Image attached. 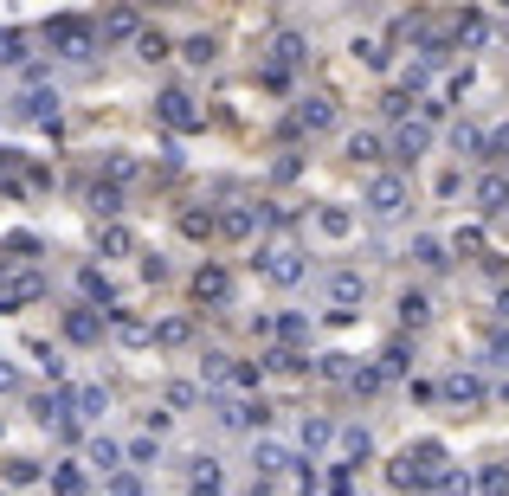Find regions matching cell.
I'll return each mask as SVG.
<instances>
[{
  "label": "cell",
  "instance_id": "b9f144b4",
  "mask_svg": "<svg viewBox=\"0 0 509 496\" xmlns=\"http://www.w3.org/2000/svg\"><path fill=\"white\" fill-rule=\"evenodd\" d=\"M439 496H471V471H445L439 477Z\"/></svg>",
  "mask_w": 509,
  "mask_h": 496
},
{
  "label": "cell",
  "instance_id": "74e56055",
  "mask_svg": "<svg viewBox=\"0 0 509 496\" xmlns=\"http://www.w3.org/2000/svg\"><path fill=\"white\" fill-rule=\"evenodd\" d=\"M387 484H393V490H419V477H413V464H407V451H400V458L387 464Z\"/></svg>",
  "mask_w": 509,
  "mask_h": 496
},
{
  "label": "cell",
  "instance_id": "f546056e",
  "mask_svg": "<svg viewBox=\"0 0 509 496\" xmlns=\"http://www.w3.org/2000/svg\"><path fill=\"white\" fill-rule=\"evenodd\" d=\"M477 490L484 496H509V464H484V471H477Z\"/></svg>",
  "mask_w": 509,
  "mask_h": 496
},
{
  "label": "cell",
  "instance_id": "3957f363",
  "mask_svg": "<svg viewBox=\"0 0 509 496\" xmlns=\"http://www.w3.org/2000/svg\"><path fill=\"white\" fill-rule=\"evenodd\" d=\"M45 39L65 52V59H91V45H97V26H85V20H71V13H59L45 26Z\"/></svg>",
  "mask_w": 509,
  "mask_h": 496
},
{
  "label": "cell",
  "instance_id": "d6a6232c",
  "mask_svg": "<svg viewBox=\"0 0 509 496\" xmlns=\"http://www.w3.org/2000/svg\"><path fill=\"white\" fill-rule=\"evenodd\" d=\"M0 477H7L13 490H20V484H39V464H33V458H7V464H0Z\"/></svg>",
  "mask_w": 509,
  "mask_h": 496
},
{
  "label": "cell",
  "instance_id": "681fc988",
  "mask_svg": "<svg viewBox=\"0 0 509 496\" xmlns=\"http://www.w3.org/2000/svg\"><path fill=\"white\" fill-rule=\"evenodd\" d=\"M136 45H142V59H168V39H162V33H142Z\"/></svg>",
  "mask_w": 509,
  "mask_h": 496
},
{
  "label": "cell",
  "instance_id": "603a6c76",
  "mask_svg": "<svg viewBox=\"0 0 509 496\" xmlns=\"http://www.w3.org/2000/svg\"><path fill=\"white\" fill-rule=\"evenodd\" d=\"M187 490H194V496H220V464L194 458V464H187Z\"/></svg>",
  "mask_w": 509,
  "mask_h": 496
},
{
  "label": "cell",
  "instance_id": "e0dca14e",
  "mask_svg": "<svg viewBox=\"0 0 509 496\" xmlns=\"http://www.w3.org/2000/svg\"><path fill=\"white\" fill-rule=\"evenodd\" d=\"M471 200H477V213H503L509 207V181L503 175H484V181L471 187Z\"/></svg>",
  "mask_w": 509,
  "mask_h": 496
},
{
  "label": "cell",
  "instance_id": "d4e9b609",
  "mask_svg": "<svg viewBox=\"0 0 509 496\" xmlns=\"http://www.w3.org/2000/svg\"><path fill=\"white\" fill-rule=\"evenodd\" d=\"M252 471H258V484H271V477L290 471V458H284L278 445H258V451H252Z\"/></svg>",
  "mask_w": 509,
  "mask_h": 496
},
{
  "label": "cell",
  "instance_id": "4dcf8cb0",
  "mask_svg": "<svg viewBox=\"0 0 509 496\" xmlns=\"http://www.w3.org/2000/svg\"><path fill=\"white\" fill-rule=\"evenodd\" d=\"M348 161H381V135L355 129V135H348Z\"/></svg>",
  "mask_w": 509,
  "mask_h": 496
},
{
  "label": "cell",
  "instance_id": "5bb4252c",
  "mask_svg": "<svg viewBox=\"0 0 509 496\" xmlns=\"http://www.w3.org/2000/svg\"><path fill=\"white\" fill-rule=\"evenodd\" d=\"M425 142H432V123H425V117H419V123H400L393 155H400V161H419V155H425Z\"/></svg>",
  "mask_w": 509,
  "mask_h": 496
},
{
  "label": "cell",
  "instance_id": "5b68a950",
  "mask_svg": "<svg viewBox=\"0 0 509 496\" xmlns=\"http://www.w3.org/2000/svg\"><path fill=\"white\" fill-rule=\"evenodd\" d=\"M155 117H162L168 129H181V135L206 123V117H200V103H194V97H187V91H162V97H155Z\"/></svg>",
  "mask_w": 509,
  "mask_h": 496
},
{
  "label": "cell",
  "instance_id": "11a10c76",
  "mask_svg": "<svg viewBox=\"0 0 509 496\" xmlns=\"http://www.w3.org/2000/svg\"><path fill=\"white\" fill-rule=\"evenodd\" d=\"M497 310H503V322H509V290H503V297H497Z\"/></svg>",
  "mask_w": 509,
  "mask_h": 496
},
{
  "label": "cell",
  "instance_id": "f35d334b",
  "mask_svg": "<svg viewBox=\"0 0 509 496\" xmlns=\"http://www.w3.org/2000/svg\"><path fill=\"white\" fill-rule=\"evenodd\" d=\"M20 59H26V39L7 26V33H0V65H20Z\"/></svg>",
  "mask_w": 509,
  "mask_h": 496
},
{
  "label": "cell",
  "instance_id": "c3c4849f",
  "mask_svg": "<svg viewBox=\"0 0 509 496\" xmlns=\"http://www.w3.org/2000/svg\"><path fill=\"white\" fill-rule=\"evenodd\" d=\"M303 445H310V451L329 445V419H303Z\"/></svg>",
  "mask_w": 509,
  "mask_h": 496
},
{
  "label": "cell",
  "instance_id": "836d02e7",
  "mask_svg": "<svg viewBox=\"0 0 509 496\" xmlns=\"http://www.w3.org/2000/svg\"><path fill=\"white\" fill-rule=\"evenodd\" d=\"M425 316H432V303H425L419 290H407V297H400V322H407V329H419Z\"/></svg>",
  "mask_w": 509,
  "mask_h": 496
},
{
  "label": "cell",
  "instance_id": "4316f807",
  "mask_svg": "<svg viewBox=\"0 0 509 496\" xmlns=\"http://www.w3.org/2000/svg\"><path fill=\"white\" fill-rule=\"evenodd\" d=\"M181 342H194V322H187V316L155 322V348H181Z\"/></svg>",
  "mask_w": 509,
  "mask_h": 496
},
{
  "label": "cell",
  "instance_id": "30bf717a",
  "mask_svg": "<svg viewBox=\"0 0 509 496\" xmlns=\"http://www.w3.org/2000/svg\"><path fill=\"white\" fill-rule=\"evenodd\" d=\"M303 59H310L303 33H278V39H271V65H264V71H271V77H290V71H297Z\"/></svg>",
  "mask_w": 509,
  "mask_h": 496
},
{
  "label": "cell",
  "instance_id": "8d00e7d4",
  "mask_svg": "<svg viewBox=\"0 0 509 496\" xmlns=\"http://www.w3.org/2000/svg\"><path fill=\"white\" fill-rule=\"evenodd\" d=\"M355 59L374 65V71H387V45H381V39H355Z\"/></svg>",
  "mask_w": 509,
  "mask_h": 496
},
{
  "label": "cell",
  "instance_id": "db71d44e",
  "mask_svg": "<svg viewBox=\"0 0 509 496\" xmlns=\"http://www.w3.org/2000/svg\"><path fill=\"white\" fill-rule=\"evenodd\" d=\"M490 354H497V362H509V329H497V336H490Z\"/></svg>",
  "mask_w": 509,
  "mask_h": 496
},
{
  "label": "cell",
  "instance_id": "484cf974",
  "mask_svg": "<svg viewBox=\"0 0 509 496\" xmlns=\"http://www.w3.org/2000/svg\"><path fill=\"white\" fill-rule=\"evenodd\" d=\"M77 290H85L91 303H117V284H110V278H103V271H97V264H85V271H77Z\"/></svg>",
  "mask_w": 509,
  "mask_h": 496
},
{
  "label": "cell",
  "instance_id": "ffe728a7",
  "mask_svg": "<svg viewBox=\"0 0 509 496\" xmlns=\"http://www.w3.org/2000/svg\"><path fill=\"white\" fill-rule=\"evenodd\" d=\"M316 232H323V239H348V232H355V213H348V207H316Z\"/></svg>",
  "mask_w": 509,
  "mask_h": 496
},
{
  "label": "cell",
  "instance_id": "cb8c5ba5",
  "mask_svg": "<svg viewBox=\"0 0 509 496\" xmlns=\"http://www.w3.org/2000/svg\"><path fill=\"white\" fill-rule=\"evenodd\" d=\"M329 297H335V310H348V303H361V297H368L361 271H335V278H329Z\"/></svg>",
  "mask_w": 509,
  "mask_h": 496
},
{
  "label": "cell",
  "instance_id": "d6986e66",
  "mask_svg": "<svg viewBox=\"0 0 509 496\" xmlns=\"http://www.w3.org/2000/svg\"><path fill=\"white\" fill-rule=\"evenodd\" d=\"M258 219H264V213H252V207H232V213H220V219H213V232H226V239H252V232H258Z\"/></svg>",
  "mask_w": 509,
  "mask_h": 496
},
{
  "label": "cell",
  "instance_id": "277c9868",
  "mask_svg": "<svg viewBox=\"0 0 509 496\" xmlns=\"http://www.w3.org/2000/svg\"><path fill=\"white\" fill-rule=\"evenodd\" d=\"M368 213L374 219H400V213H407V181H400V175H374L368 181Z\"/></svg>",
  "mask_w": 509,
  "mask_h": 496
},
{
  "label": "cell",
  "instance_id": "44dd1931",
  "mask_svg": "<svg viewBox=\"0 0 509 496\" xmlns=\"http://www.w3.org/2000/svg\"><path fill=\"white\" fill-rule=\"evenodd\" d=\"M110 329H117V342H129V348H149V342H155V329H149L142 316H129V310H117Z\"/></svg>",
  "mask_w": 509,
  "mask_h": 496
},
{
  "label": "cell",
  "instance_id": "60d3db41",
  "mask_svg": "<svg viewBox=\"0 0 509 496\" xmlns=\"http://www.w3.org/2000/svg\"><path fill=\"white\" fill-rule=\"evenodd\" d=\"M103 496H142V484H136V471H117L110 484H103Z\"/></svg>",
  "mask_w": 509,
  "mask_h": 496
},
{
  "label": "cell",
  "instance_id": "8992f818",
  "mask_svg": "<svg viewBox=\"0 0 509 496\" xmlns=\"http://www.w3.org/2000/svg\"><path fill=\"white\" fill-rule=\"evenodd\" d=\"M39 297H45L39 271H7V278H0V310H26V303H39Z\"/></svg>",
  "mask_w": 509,
  "mask_h": 496
},
{
  "label": "cell",
  "instance_id": "9a60e30c",
  "mask_svg": "<svg viewBox=\"0 0 509 496\" xmlns=\"http://www.w3.org/2000/svg\"><path fill=\"white\" fill-rule=\"evenodd\" d=\"M65 336H71L77 348L103 342V316H97V310H65Z\"/></svg>",
  "mask_w": 509,
  "mask_h": 496
},
{
  "label": "cell",
  "instance_id": "6da1fadb",
  "mask_svg": "<svg viewBox=\"0 0 509 496\" xmlns=\"http://www.w3.org/2000/svg\"><path fill=\"white\" fill-rule=\"evenodd\" d=\"M258 271H264V278H271L278 290H290V284H303V252H297V245H290V239H278V245H264V252H258Z\"/></svg>",
  "mask_w": 509,
  "mask_h": 496
},
{
  "label": "cell",
  "instance_id": "83f0119b",
  "mask_svg": "<svg viewBox=\"0 0 509 496\" xmlns=\"http://www.w3.org/2000/svg\"><path fill=\"white\" fill-rule=\"evenodd\" d=\"M451 149L458 155H484V129L477 123H451Z\"/></svg>",
  "mask_w": 509,
  "mask_h": 496
},
{
  "label": "cell",
  "instance_id": "d590c367",
  "mask_svg": "<svg viewBox=\"0 0 509 496\" xmlns=\"http://www.w3.org/2000/svg\"><path fill=\"white\" fill-rule=\"evenodd\" d=\"M91 207H97V219H117V207H123V194H117V187H110V181H103V187H91Z\"/></svg>",
  "mask_w": 509,
  "mask_h": 496
},
{
  "label": "cell",
  "instance_id": "7a4b0ae2",
  "mask_svg": "<svg viewBox=\"0 0 509 496\" xmlns=\"http://www.w3.org/2000/svg\"><path fill=\"white\" fill-rule=\"evenodd\" d=\"M258 374H264V368L232 362V354H206V362H200V380H206V387H238V394H246V387H258Z\"/></svg>",
  "mask_w": 509,
  "mask_h": 496
},
{
  "label": "cell",
  "instance_id": "7402d4cb",
  "mask_svg": "<svg viewBox=\"0 0 509 496\" xmlns=\"http://www.w3.org/2000/svg\"><path fill=\"white\" fill-rule=\"evenodd\" d=\"M97 245H103V252H110V258H136V232H129L123 219H110V226L97 232Z\"/></svg>",
  "mask_w": 509,
  "mask_h": 496
},
{
  "label": "cell",
  "instance_id": "4fadbf2b",
  "mask_svg": "<svg viewBox=\"0 0 509 496\" xmlns=\"http://www.w3.org/2000/svg\"><path fill=\"white\" fill-rule=\"evenodd\" d=\"M194 297H200V303H226V297H232L226 264H200V271H194Z\"/></svg>",
  "mask_w": 509,
  "mask_h": 496
},
{
  "label": "cell",
  "instance_id": "f907efd6",
  "mask_svg": "<svg viewBox=\"0 0 509 496\" xmlns=\"http://www.w3.org/2000/svg\"><path fill=\"white\" fill-rule=\"evenodd\" d=\"M194 400H200V394L187 387V380H174V387H168V406H174V412H181V406H194Z\"/></svg>",
  "mask_w": 509,
  "mask_h": 496
},
{
  "label": "cell",
  "instance_id": "1f68e13d",
  "mask_svg": "<svg viewBox=\"0 0 509 496\" xmlns=\"http://www.w3.org/2000/svg\"><path fill=\"white\" fill-rule=\"evenodd\" d=\"M258 368H271V374H303V354H297V348H271Z\"/></svg>",
  "mask_w": 509,
  "mask_h": 496
},
{
  "label": "cell",
  "instance_id": "ee69618b",
  "mask_svg": "<svg viewBox=\"0 0 509 496\" xmlns=\"http://www.w3.org/2000/svg\"><path fill=\"white\" fill-rule=\"evenodd\" d=\"M342 445H348V458H355V464H361V458L374 451V438H368V426H355V432H348V438H342Z\"/></svg>",
  "mask_w": 509,
  "mask_h": 496
},
{
  "label": "cell",
  "instance_id": "9c48e42d",
  "mask_svg": "<svg viewBox=\"0 0 509 496\" xmlns=\"http://www.w3.org/2000/svg\"><path fill=\"white\" fill-rule=\"evenodd\" d=\"M220 426H232V432H264V426H271V406H264V400H226L220 406Z\"/></svg>",
  "mask_w": 509,
  "mask_h": 496
},
{
  "label": "cell",
  "instance_id": "7c38bea8",
  "mask_svg": "<svg viewBox=\"0 0 509 496\" xmlns=\"http://www.w3.org/2000/svg\"><path fill=\"white\" fill-rule=\"evenodd\" d=\"M451 406H458V412H471V406H484L490 394H484V380H477V374H445V387H439Z\"/></svg>",
  "mask_w": 509,
  "mask_h": 496
},
{
  "label": "cell",
  "instance_id": "8fae6325",
  "mask_svg": "<svg viewBox=\"0 0 509 496\" xmlns=\"http://www.w3.org/2000/svg\"><path fill=\"white\" fill-rule=\"evenodd\" d=\"M290 129H335V97H303L297 110H290Z\"/></svg>",
  "mask_w": 509,
  "mask_h": 496
},
{
  "label": "cell",
  "instance_id": "f5cc1de1",
  "mask_svg": "<svg viewBox=\"0 0 509 496\" xmlns=\"http://www.w3.org/2000/svg\"><path fill=\"white\" fill-rule=\"evenodd\" d=\"M123 458H136V464H155V438H136V445H129Z\"/></svg>",
  "mask_w": 509,
  "mask_h": 496
},
{
  "label": "cell",
  "instance_id": "7bdbcfd3",
  "mask_svg": "<svg viewBox=\"0 0 509 496\" xmlns=\"http://www.w3.org/2000/svg\"><path fill=\"white\" fill-rule=\"evenodd\" d=\"M20 168H26L20 149H0V187H13V181H20Z\"/></svg>",
  "mask_w": 509,
  "mask_h": 496
},
{
  "label": "cell",
  "instance_id": "816d5d0a",
  "mask_svg": "<svg viewBox=\"0 0 509 496\" xmlns=\"http://www.w3.org/2000/svg\"><path fill=\"white\" fill-rule=\"evenodd\" d=\"M187 59L206 65V59H213V39H206V33H200V39H187Z\"/></svg>",
  "mask_w": 509,
  "mask_h": 496
},
{
  "label": "cell",
  "instance_id": "e575fe53",
  "mask_svg": "<svg viewBox=\"0 0 509 496\" xmlns=\"http://www.w3.org/2000/svg\"><path fill=\"white\" fill-rule=\"evenodd\" d=\"M413 258H419L425 271H445V264H451V258H445V245H439V239H413Z\"/></svg>",
  "mask_w": 509,
  "mask_h": 496
},
{
  "label": "cell",
  "instance_id": "7dc6e473",
  "mask_svg": "<svg viewBox=\"0 0 509 496\" xmlns=\"http://www.w3.org/2000/svg\"><path fill=\"white\" fill-rule=\"evenodd\" d=\"M458 39H465V45L484 39V13H465V20H458Z\"/></svg>",
  "mask_w": 509,
  "mask_h": 496
},
{
  "label": "cell",
  "instance_id": "ac0fdd59",
  "mask_svg": "<svg viewBox=\"0 0 509 496\" xmlns=\"http://www.w3.org/2000/svg\"><path fill=\"white\" fill-rule=\"evenodd\" d=\"M13 110H20L26 123H59V97H52V91H26Z\"/></svg>",
  "mask_w": 509,
  "mask_h": 496
},
{
  "label": "cell",
  "instance_id": "2e32d148",
  "mask_svg": "<svg viewBox=\"0 0 509 496\" xmlns=\"http://www.w3.org/2000/svg\"><path fill=\"white\" fill-rule=\"evenodd\" d=\"M85 464H91V471H103V477H117V471H123V445H117V438H91V445H85Z\"/></svg>",
  "mask_w": 509,
  "mask_h": 496
},
{
  "label": "cell",
  "instance_id": "ba28073f",
  "mask_svg": "<svg viewBox=\"0 0 509 496\" xmlns=\"http://www.w3.org/2000/svg\"><path fill=\"white\" fill-rule=\"evenodd\" d=\"M407 464H413L419 490L439 484V477H445V445H439V438H419V445H407Z\"/></svg>",
  "mask_w": 509,
  "mask_h": 496
},
{
  "label": "cell",
  "instance_id": "ab89813d",
  "mask_svg": "<svg viewBox=\"0 0 509 496\" xmlns=\"http://www.w3.org/2000/svg\"><path fill=\"white\" fill-rule=\"evenodd\" d=\"M52 490H59V496H77V490H85V477H77L71 464H59V471H52Z\"/></svg>",
  "mask_w": 509,
  "mask_h": 496
},
{
  "label": "cell",
  "instance_id": "f1b7e54d",
  "mask_svg": "<svg viewBox=\"0 0 509 496\" xmlns=\"http://www.w3.org/2000/svg\"><path fill=\"white\" fill-rule=\"evenodd\" d=\"M71 406L85 412V419H97V412H110V394H103V387H77V394H71Z\"/></svg>",
  "mask_w": 509,
  "mask_h": 496
},
{
  "label": "cell",
  "instance_id": "f6af8a7d",
  "mask_svg": "<svg viewBox=\"0 0 509 496\" xmlns=\"http://www.w3.org/2000/svg\"><path fill=\"white\" fill-rule=\"evenodd\" d=\"M484 155H497V161H509V123H503V129H490V135H484Z\"/></svg>",
  "mask_w": 509,
  "mask_h": 496
},
{
  "label": "cell",
  "instance_id": "52a82bcc",
  "mask_svg": "<svg viewBox=\"0 0 509 496\" xmlns=\"http://www.w3.org/2000/svg\"><path fill=\"white\" fill-rule=\"evenodd\" d=\"M97 39H103V45H129V39H142V13H136V7H110V13L97 20Z\"/></svg>",
  "mask_w": 509,
  "mask_h": 496
},
{
  "label": "cell",
  "instance_id": "9f6ffc18",
  "mask_svg": "<svg viewBox=\"0 0 509 496\" xmlns=\"http://www.w3.org/2000/svg\"><path fill=\"white\" fill-rule=\"evenodd\" d=\"M246 496H264V484H258V490H246Z\"/></svg>",
  "mask_w": 509,
  "mask_h": 496
},
{
  "label": "cell",
  "instance_id": "bcb514c9",
  "mask_svg": "<svg viewBox=\"0 0 509 496\" xmlns=\"http://www.w3.org/2000/svg\"><path fill=\"white\" fill-rule=\"evenodd\" d=\"M181 232H187V239H206V232H213V213H187Z\"/></svg>",
  "mask_w": 509,
  "mask_h": 496
}]
</instances>
